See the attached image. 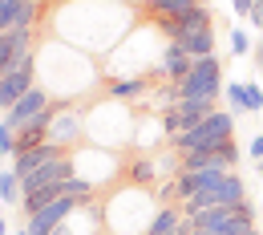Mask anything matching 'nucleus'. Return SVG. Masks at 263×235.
<instances>
[{
    "instance_id": "20",
    "label": "nucleus",
    "mask_w": 263,
    "mask_h": 235,
    "mask_svg": "<svg viewBox=\"0 0 263 235\" xmlns=\"http://www.w3.org/2000/svg\"><path fill=\"white\" fill-rule=\"evenodd\" d=\"M8 154H16V130L0 118V158H8Z\"/></svg>"
},
{
    "instance_id": "14",
    "label": "nucleus",
    "mask_w": 263,
    "mask_h": 235,
    "mask_svg": "<svg viewBox=\"0 0 263 235\" xmlns=\"http://www.w3.org/2000/svg\"><path fill=\"white\" fill-rule=\"evenodd\" d=\"M150 89V77H109L105 81V94L114 101H134Z\"/></svg>"
},
{
    "instance_id": "25",
    "label": "nucleus",
    "mask_w": 263,
    "mask_h": 235,
    "mask_svg": "<svg viewBox=\"0 0 263 235\" xmlns=\"http://www.w3.org/2000/svg\"><path fill=\"white\" fill-rule=\"evenodd\" d=\"M255 61H259V69H263V37L255 41Z\"/></svg>"
},
{
    "instance_id": "28",
    "label": "nucleus",
    "mask_w": 263,
    "mask_h": 235,
    "mask_svg": "<svg viewBox=\"0 0 263 235\" xmlns=\"http://www.w3.org/2000/svg\"><path fill=\"white\" fill-rule=\"evenodd\" d=\"M12 235H29V227H25V231H12Z\"/></svg>"
},
{
    "instance_id": "6",
    "label": "nucleus",
    "mask_w": 263,
    "mask_h": 235,
    "mask_svg": "<svg viewBox=\"0 0 263 235\" xmlns=\"http://www.w3.org/2000/svg\"><path fill=\"white\" fill-rule=\"evenodd\" d=\"M81 138H85V114L77 110V101H57V118H53L49 142H61L69 150H77Z\"/></svg>"
},
{
    "instance_id": "24",
    "label": "nucleus",
    "mask_w": 263,
    "mask_h": 235,
    "mask_svg": "<svg viewBox=\"0 0 263 235\" xmlns=\"http://www.w3.org/2000/svg\"><path fill=\"white\" fill-rule=\"evenodd\" d=\"M247 150H251V158L259 162V158H263V134H255V138H251V146H247Z\"/></svg>"
},
{
    "instance_id": "21",
    "label": "nucleus",
    "mask_w": 263,
    "mask_h": 235,
    "mask_svg": "<svg viewBox=\"0 0 263 235\" xmlns=\"http://www.w3.org/2000/svg\"><path fill=\"white\" fill-rule=\"evenodd\" d=\"M247 98H251V114H259V110H263V89L255 85V81L247 85Z\"/></svg>"
},
{
    "instance_id": "1",
    "label": "nucleus",
    "mask_w": 263,
    "mask_h": 235,
    "mask_svg": "<svg viewBox=\"0 0 263 235\" xmlns=\"http://www.w3.org/2000/svg\"><path fill=\"white\" fill-rule=\"evenodd\" d=\"M154 25L162 29L166 41L182 45L191 57H215V21H211V8L206 4H198V8L182 12V16H162Z\"/></svg>"
},
{
    "instance_id": "23",
    "label": "nucleus",
    "mask_w": 263,
    "mask_h": 235,
    "mask_svg": "<svg viewBox=\"0 0 263 235\" xmlns=\"http://www.w3.org/2000/svg\"><path fill=\"white\" fill-rule=\"evenodd\" d=\"M247 21H251V25L263 33V0H255V8H251V16H247Z\"/></svg>"
},
{
    "instance_id": "19",
    "label": "nucleus",
    "mask_w": 263,
    "mask_h": 235,
    "mask_svg": "<svg viewBox=\"0 0 263 235\" xmlns=\"http://www.w3.org/2000/svg\"><path fill=\"white\" fill-rule=\"evenodd\" d=\"M227 101L239 114H251V98H247V85H243V81H231L227 85Z\"/></svg>"
},
{
    "instance_id": "2",
    "label": "nucleus",
    "mask_w": 263,
    "mask_h": 235,
    "mask_svg": "<svg viewBox=\"0 0 263 235\" xmlns=\"http://www.w3.org/2000/svg\"><path fill=\"white\" fill-rule=\"evenodd\" d=\"M105 223L114 235H146L150 223H154V211H150V199H146V187H134L126 183L114 203H105Z\"/></svg>"
},
{
    "instance_id": "12",
    "label": "nucleus",
    "mask_w": 263,
    "mask_h": 235,
    "mask_svg": "<svg viewBox=\"0 0 263 235\" xmlns=\"http://www.w3.org/2000/svg\"><path fill=\"white\" fill-rule=\"evenodd\" d=\"M202 191H206V187H202ZM211 191H215V203H219V207H235V203H247V183H243V178H239L235 170H227V174H223V178H219V183H215Z\"/></svg>"
},
{
    "instance_id": "8",
    "label": "nucleus",
    "mask_w": 263,
    "mask_h": 235,
    "mask_svg": "<svg viewBox=\"0 0 263 235\" xmlns=\"http://www.w3.org/2000/svg\"><path fill=\"white\" fill-rule=\"evenodd\" d=\"M191 65H195V57H191L182 45L166 41V49H162V57H158L154 77H158V81H166V85H182V81L191 77Z\"/></svg>"
},
{
    "instance_id": "29",
    "label": "nucleus",
    "mask_w": 263,
    "mask_h": 235,
    "mask_svg": "<svg viewBox=\"0 0 263 235\" xmlns=\"http://www.w3.org/2000/svg\"><path fill=\"white\" fill-rule=\"evenodd\" d=\"M243 235H259V231H255V227H251V231H243Z\"/></svg>"
},
{
    "instance_id": "9",
    "label": "nucleus",
    "mask_w": 263,
    "mask_h": 235,
    "mask_svg": "<svg viewBox=\"0 0 263 235\" xmlns=\"http://www.w3.org/2000/svg\"><path fill=\"white\" fill-rule=\"evenodd\" d=\"M33 29H8V33H0V73H8V69H16L25 57H33Z\"/></svg>"
},
{
    "instance_id": "10",
    "label": "nucleus",
    "mask_w": 263,
    "mask_h": 235,
    "mask_svg": "<svg viewBox=\"0 0 263 235\" xmlns=\"http://www.w3.org/2000/svg\"><path fill=\"white\" fill-rule=\"evenodd\" d=\"M45 105H53V98H49V89H45V85H36V89H29L25 98H21L12 110H8V114H4V122H8L12 130H21L25 122H33V118L45 110Z\"/></svg>"
},
{
    "instance_id": "22",
    "label": "nucleus",
    "mask_w": 263,
    "mask_h": 235,
    "mask_svg": "<svg viewBox=\"0 0 263 235\" xmlns=\"http://www.w3.org/2000/svg\"><path fill=\"white\" fill-rule=\"evenodd\" d=\"M251 8H255V0H231V12L243 21V16H251Z\"/></svg>"
},
{
    "instance_id": "13",
    "label": "nucleus",
    "mask_w": 263,
    "mask_h": 235,
    "mask_svg": "<svg viewBox=\"0 0 263 235\" xmlns=\"http://www.w3.org/2000/svg\"><path fill=\"white\" fill-rule=\"evenodd\" d=\"M186 227V215H182V207L178 203H166L154 211V223H150V235H182Z\"/></svg>"
},
{
    "instance_id": "18",
    "label": "nucleus",
    "mask_w": 263,
    "mask_h": 235,
    "mask_svg": "<svg viewBox=\"0 0 263 235\" xmlns=\"http://www.w3.org/2000/svg\"><path fill=\"white\" fill-rule=\"evenodd\" d=\"M227 41H231V53H235V57H247V53H255V41H251V33H247L243 25H235Z\"/></svg>"
},
{
    "instance_id": "3",
    "label": "nucleus",
    "mask_w": 263,
    "mask_h": 235,
    "mask_svg": "<svg viewBox=\"0 0 263 235\" xmlns=\"http://www.w3.org/2000/svg\"><path fill=\"white\" fill-rule=\"evenodd\" d=\"M231 134H235V118H231L227 110H215V114H211V118H202L198 126L182 130L178 138H170V150H174V154H191V150H215V146L231 142Z\"/></svg>"
},
{
    "instance_id": "17",
    "label": "nucleus",
    "mask_w": 263,
    "mask_h": 235,
    "mask_svg": "<svg viewBox=\"0 0 263 235\" xmlns=\"http://www.w3.org/2000/svg\"><path fill=\"white\" fill-rule=\"evenodd\" d=\"M0 203H25L21 178H16L12 170H0Z\"/></svg>"
},
{
    "instance_id": "27",
    "label": "nucleus",
    "mask_w": 263,
    "mask_h": 235,
    "mask_svg": "<svg viewBox=\"0 0 263 235\" xmlns=\"http://www.w3.org/2000/svg\"><path fill=\"white\" fill-rule=\"evenodd\" d=\"M255 170H259V174H263V158H259V162H255Z\"/></svg>"
},
{
    "instance_id": "26",
    "label": "nucleus",
    "mask_w": 263,
    "mask_h": 235,
    "mask_svg": "<svg viewBox=\"0 0 263 235\" xmlns=\"http://www.w3.org/2000/svg\"><path fill=\"white\" fill-rule=\"evenodd\" d=\"M0 235H8V223H4V219H0Z\"/></svg>"
},
{
    "instance_id": "15",
    "label": "nucleus",
    "mask_w": 263,
    "mask_h": 235,
    "mask_svg": "<svg viewBox=\"0 0 263 235\" xmlns=\"http://www.w3.org/2000/svg\"><path fill=\"white\" fill-rule=\"evenodd\" d=\"M174 110L186 118V130H191V126H198L202 118L215 114V101H211V98H178V101H174Z\"/></svg>"
},
{
    "instance_id": "11",
    "label": "nucleus",
    "mask_w": 263,
    "mask_h": 235,
    "mask_svg": "<svg viewBox=\"0 0 263 235\" xmlns=\"http://www.w3.org/2000/svg\"><path fill=\"white\" fill-rule=\"evenodd\" d=\"M36 0H0V33L8 29H33Z\"/></svg>"
},
{
    "instance_id": "4",
    "label": "nucleus",
    "mask_w": 263,
    "mask_h": 235,
    "mask_svg": "<svg viewBox=\"0 0 263 235\" xmlns=\"http://www.w3.org/2000/svg\"><path fill=\"white\" fill-rule=\"evenodd\" d=\"M174 89V101L178 98H219V89H223V61L219 57H195V65H191V77L182 81V85H170Z\"/></svg>"
},
{
    "instance_id": "7",
    "label": "nucleus",
    "mask_w": 263,
    "mask_h": 235,
    "mask_svg": "<svg viewBox=\"0 0 263 235\" xmlns=\"http://www.w3.org/2000/svg\"><path fill=\"white\" fill-rule=\"evenodd\" d=\"M69 154H73V150L61 146V142H41V146H33V150H16V154H12V174L25 178V174L49 167V162H61V158H69Z\"/></svg>"
},
{
    "instance_id": "30",
    "label": "nucleus",
    "mask_w": 263,
    "mask_h": 235,
    "mask_svg": "<svg viewBox=\"0 0 263 235\" xmlns=\"http://www.w3.org/2000/svg\"><path fill=\"white\" fill-rule=\"evenodd\" d=\"M146 235H150V231H146Z\"/></svg>"
},
{
    "instance_id": "16",
    "label": "nucleus",
    "mask_w": 263,
    "mask_h": 235,
    "mask_svg": "<svg viewBox=\"0 0 263 235\" xmlns=\"http://www.w3.org/2000/svg\"><path fill=\"white\" fill-rule=\"evenodd\" d=\"M158 174H162V170H158V162H154V158H138V162H130L126 183H134V187H146V191H150V187L158 183Z\"/></svg>"
},
{
    "instance_id": "5",
    "label": "nucleus",
    "mask_w": 263,
    "mask_h": 235,
    "mask_svg": "<svg viewBox=\"0 0 263 235\" xmlns=\"http://www.w3.org/2000/svg\"><path fill=\"white\" fill-rule=\"evenodd\" d=\"M36 77H41V73H36V53H33V57H25V61H21L16 69L0 73V110L8 114V110H12L16 101L25 98L29 89H36V85H41Z\"/></svg>"
}]
</instances>
